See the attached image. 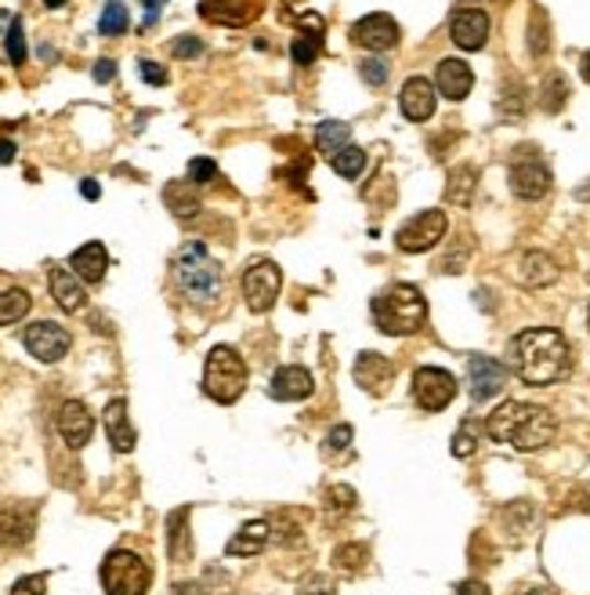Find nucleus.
<instances>
[{
    "label": "nucleus",
    "instance_id": "nucleus-52",
    "mask_svg": "<svg viewBox=\"0 0 590 595\" xmlns=\"http://www.w3.org/2000/svg\"><path fill=\"white\" fill-rule=\"evenodd\" d=\"M15 160V145L11 142H0V164H11Z\"/></svg>",
    "mask_w": 590,
    "mask_h": 595
},
{
    "label": "nucleus",
    "instance_id": "nucleus-19",
    "mask_svg": "<svg viewBox=\"0 0 590 595\" xmlns=\"http://www.w3.org/2000/svg\"><path fill=\"white\" fill-rule=\"evenodd\" d=\"M312 389H316V378H312L308 367H280L272 375V400H283V403H297V400H308Z\"/></svg>",
    "mask_w": 590,
    "mask_h": 595
},
{
    "label": "nucleus",
    "instance_id": "nucleus-2",
    "mask_svg": "<svg viewBox=\"0 0 590 595\" xmlns=\"http://www.w3.org/2000/svg\"><path fill=\"white\" fill-rule=\"evenodd\" d=\"M485 432L496 443H507V446H514V451L529 454V451H539V446H547L550 440H555L558 421L547 407L507 400L485 418Z\"/></svg>",
    "mask_w": 590,
    "mask_h": 595
},
{
    "label": "nucleus",
    "instance_id": "nucleus-53",
    "mask_svg": "<svg viewBox=\"0 0 590 595\" xmlns=\"http://www.w3.org/2000/svg\"><path fill=\"white\" fill-rule=\"evenodd\" d=\"M518 595H558L555 588H544V585H536V588H525V592H518Z\"/></svg>",
    "mask_w": 590,
    "mask_h": 595
},
{
    "label": "nucleus",
    "instance_id": "nucleus-13",
    "mask_svg": "<svg viewBox=\"0 0 590 595\" xmlns=\"http://www.w3.org/2000/svg\"><path fill=\"white\" fill-rule=\"evenodd\" d=\"M468 386H471L474 403L493 400V396L504 392V386H507V367L493 356H471L468 359Z\"/></svg>",
    "mask_w": 590,
    "mask_h": 595
},
{
    "label": "nucleus",
    "instance_id": "nucleus-17",
    "mask_svg": "<svg viewBox=\"0 0 590 595\" xmlns=\"http://www.w3.org/2000/svg\"><path fill=\"white\" fill-rule=\"evenodd\" d=\"M435 88L438 95H446L449 102H463L474 88V73L463 58H442L435 73Z\"/></svg>",
    "mask_w": 590,
    "mask_h": 595
},
{
    "label": "nucleus",
    "instance_id": "nucleus-37",
    "mask_svg": "<svg viewBox=\"0 0 590 595\" xmlns=\"http://www.w3.org/2000/svg\"><path fill=\"white\" fill-rule=\"evenodd\" d=\"M4 44H8V58H11V66H22V62H26V33H22V22H19V19H11Z\"/></svg>",
    "mask_w": 590,
    "mask_h": 595
},
{
    "label": "nucleus",
    "instance_id": "nucleus-42",
    "mask_svg": "<svg viewBox=\"0 0 590 595\" xmlns=\"http://www.w3.org/2000/svg\"><path fill=\"white\" fill-rule=\"evenodd\" d=\"M362 80L370 84V88H381L387 80V62L384 58H367L362 62Z\"/></svg>",
    "mask_w": 590,
    "mask_h": 595
},
{
    "label": "nucleus",
    "instance_id": "nucleus-4",
    "mask_svg": "<svg viewBox=\"0 0 590 595\" xmlns=\"http://www.w3.org/2000/svg\"><path fill=\"white\" fill-rule=\"evenodd\" d=\"M174 280H178L182 294L196 305H210L221 298V266L218 258L207 251L204 244H185L178 258H174Z\"/></svg>",
    "mask_w": 590,
    "mask_h": 595
},
{
    "label": "nucleus",
    "instance_id": "nucleus-29",
    "mask_svg": "<svg viewBox=\"0 0 590 595\" xmlns=\"http://www.w3.org/2000/svg\"><path fill=\"white\" fill-rule=\"evenodd\" d=\"M33 298L22 291V288H11V291H0V327H11L19 324L22 316L30 313Z\"/></svg>",
    "mask_w": 590,
    "mask_h": 595
},
{
    "label": "nucleus",
    "instance_id": "nucleus-21",
    "mask_svg": "<svg viewBox=\"0 0 590 595\" xmlns=\"http://www.w3.org/2000/svg\"><path fill=\"white\" fill-rule=\"evenodd\" d=\"M47 283H52V298L58 302V309H66V313H80V309L87 305L84 283L73 269L52 266L47 269Z\"/></svg>",
    "mask_w": 590,
    "mask_h": 595
},
{
    "label": "nucleus",
    "instance_id": "nucleus-46",
    "mask_svg": "<svg viewBox=\"0 0 590 595\" xmlns=\"http://www.w3.org/2000/svg\"><path fill=\"white\" fill-rule=\"evenodd\" d=\"M171 52L178 55V58H196V55H204V44H199L196 36H178Z\"/></svg>",
    "mask_w": 590,
    "mask_h": 595
},
{
    "label": "nucleus",
    "instance_id": "nucleus-11",
    "mask_svg": "<svg viewBox=\"0 0 590 595\" xmlns=\"http://www.w3.org/2000/svg\"><path fill=\"white\" fill-rule=\"evenodd\" d=\"M22 342H26L30 356H36L41 364H58L73 345L69 331L55 324V320H36V324H30L26 334H22Z\"/></svg>",
    "mask_w": 590,
    "mask_h": 595
},
{
    "label": "nucleus",
    "instance_id": "nucleus-28",
    "mask_svg": "<svg viewBox=\"0 0 590 595\" xmlns=\"http://www.w3.org/2000/svg\"><path fill=\"white\" fill-rule=\"evenodd\" d=\"M474 178H479V171H474L471 164L454 167V171H449L446 196H449V201H454V204L468 207V204H471V196H474Z\"/></svg>",
    "mask_w": 590,
    "mask_h": 595
},
{
    "label": "nucleus",
    "instance_id": "nucleus-16",
    "mask_svg": "<svg viewBox=\"0 0 590 595\" xmlns=\"http://www.w3.org/2000/svg\"><path fill=\"white\" fill-rule=\"evenodd\" d=\"M58 436L66 440V446H73V451H80V446H87V440H91L95 432V418L91 411L80 403V400H66L58 407Z\"/></svg>",
    "mask_w": 590,
    "mask_h": 595
},
{
    "label": "nucleus",
    "instance_id": "nucleus-18",
    "mask_svg": "<svg viewBox=\"0 0 590 595\" xmlns=\"http://www.w3.org/2000/svg\"><path fill=\"white\" fill-rule=\"evenodd\" d=\"M435 84L428 77H409L403 84V95H398V106H403V117L413 123H424L435 117Z\"/></svg>",
    "mask_w": 590,
    "mask_h": 595
},
{
    "label": "nucleus",
    "instance_id": "nucleus-27",
    "mask_svg": "<svg viewBox=\"0 0 590 595\" xmlns=\"http://www.w3.org/2000/svg\"><path fill=\"white\" fill-rule=\"evenodd\" d=\"M345 145H351V128L341 120H323L319 128H316V149L326 156H334V153H341Z\"/></svg>",
    "mask_w": 590,
    "mask_h": 595
},
{
    "label": "nucleus",
    "instance_id": "nucleus-41",
    "mask_svg": "<svg viewBox=\"0 0 590 595\" xmlns=\"http://www.w3.org/2000/svg\"><path fill=\"white\" fill-rule=\"evenodd\" d=\"M297 595H337V588L326 574H308L305 581H301Z\"/></svg>",
    "mask_w": 590,
    "mask_h": 595
},
{
    "label": "nucleus",
    "instance_id": "nucleus-50",
    "mask_svg": "<svg viewBox=\"0 0 590 595\" xmlns=\"http://www.w3.org/2000/svg\"><path fill=\"white\" fill-rule=\"evenodd\" d=\"M80 193H84V201H98V196H102V185H98L95 178H84Z\"/></svg>",
    "mask_w": 590,
    "mask_h": 595
},
{
    "label": "nucleus",
    "instance_id": "nucleus-36",
    "mask_svg": "<svg viewBox=\"0 0 590 595\" xmlns=\"http://www.w3.org/2000/svg\"><path fill=\"white\" fill-rule=\"evenodd\" d=\"M334 566L345 570V574H356V570L367 566V549L362 544H341V549H334Z\"/></svg>",
    "mask_w": 590,
    "mask_h": 595
},
{
    "label": "nucleus",
    "instance_id": "nucleus-22",
    "mask_svg": "<svg viewBox=\"0 0 590 595\" xmlns=\"http://www.w3.org/2000/svg\"><path fill=\"white\" fill-rule=\"evenodd\" d=\"M102 421H106V436L112 443V451H117V454H131L138 436H134L131 418H128V400H109Z\"/></svg>",
    "mask_w": 590,
    "mask_h": 595
},
{
    "label": "nucleus",
    "instance_id": "nucleus-32",
    "mask_svg": "<svg viewBox=\"0 0 590 595\" xmlns=\"http://www.w3.org/2000/svg\"><path fill=\"white\" fill-rule=\"evenodd\" d=\"M128 26H131V15L120 0H112V4L102 8V19H98V33L102 36H120V33H128Z\"/></svg>",
    "mask_w": 590,
    "mask_h": 595
},
{
    "label": "nucleus",
    "instance_id": "nucleus-55",
    "mask_svg": "<svg viewBox=\"0 0 590 595\" xmlns=\"http://www.w3.org/2000/svg\"><path fill=\"white\" fill-rule=\"evenodd\" d=\"M44 4H47V8H62L66 0H44Z\"/></svg>",
    "mask_w": 590,
    "mask_h": 595
},
{
    "label": "nucleus",
    "instance_id": "nucleus-14",
    "mask_svg": "<svg viewBox=\"0 0 590 595\" xmlns=\"http://www.w3.org/2000/svg\"><path fill=\"white\" fill-rule=\"evenodd\" d=\"M269 0H199V15L215 26H250Z\"/></svg>",
    "mask_w": 590,
    "mask_h": 595
},
{
    "label": "nucleus",
    "instance_id": "nucleus-6",
    "mask_svg": "<svg viewBox=\"0 0 590 595\" xmlns=\"http://www.w3.org/2000/svg\"><path fill=\"white\" fill-rule=\"evenodd\" d=\"M153 585V570L131 549H117L102 563V588L106 595H145Z\"/></svg>",
    "mask_w": 590,
    "mask_h": 595
},
{
    "label": "nucleus",
    "instance_id": "nucleus-31",
    "mask_svg": "<svg viewBox=\"0 0 590 595\" xmlns=\"http://www.w3.org/2000/svg\"><path fill=\"white\" fill-rule=\"evenodd\" d=\"M163 201L171 204V210L178 218H188V215H196V210H199V201H196V193H193V182H171L167 190H163Z\"/></svg>",
    "mask_w": 590,
    "mask_h": 595
},
{
    "label": "nucleus",
    "instance_id": "nucleus-34",
    "mask_svg": "<svg viewBox=\"0 0 590 595\" xmlns=\"http://www.w3.org/2000/svg\"><path fill=\"white\" fill-rule=\"evenodd\" d=\"M351 508H356V490H351V487L337 483V487L326 490V516H330V519H334V516H337V519L348 516Z\"/></svg>",
    "mask_w": 590,
    "mask_h": 595
},
{
    "label": "nucleus",
    "instance_id": "nucleus-24",
    "mask_svg": "<svg viewBox=\"0 0 590 595\" xmlns=\"http://www.w3.org/2000/svg\"><path fill=\"white\" fill-rule=\"evenodd\" d=\"M69 269L77 272V277H80L84 283H102V280H106V269H109V255H106V247L98 244V240L84 244L80 251H73Z\"/></svg>",
    "mask_w": 590,
    "mask_h": 595
},
{
    "label": "nucleus",
    "instance_id": "nucleus-39",
    "mask_svg": "<svg viewBox=\"0 0 590 595\" xmlns=\"http://www.w3.org/2000/svg\"><path fill=\"white\" fill-rule=\"evenodd\" d=\"M565 95H569V88H565V80L558 77H547V84H544V109L547 113H558V109L565 106Z\"/></svg>",
    "mask_w": 590,
    "mask_h": 595
},
{
    "label": "nucleus",
    "instance_id": "nucleus-38",
    "mask_svg": "<svg viewBox=\"0 0 590 595\" xmlns=\"http://www.w3.org/2000/svg\"><path fill=\"white\" fill-rule=\"evenodd\" d=\"M474 446H479V425H474V421H463L460 432L454 436V457H471Z\"/></svg>",
    "mask_w": 590,
    "mask_h": 595
},
{
    "label": "nucleus",
    "instance_id": "nucleus-3",
    "mask_svg": "<svg viewBox=\"0 0 590 595\" xmlns=\"http://www.w3.org/2000/svg\"><path fill=\"white\" fill-rule=\"evenodd\" d=\"M376 331L392 334V338H406V334H417L428 320V298L420 294V288L413 283H395L373 298L370 305Z\"/></svg>",
    "mask_w": 590,
    "mask_h": 595
},
{
    "label": "nucleus",
    "instance_id": "nucleus-9",
    "mask_svg": "<svg viewBox=\"0 0 590 595\" xmlns=\"http://www.w3.org/2000/svg\"><path fill=\"white\" fill-rule=\"evenodd\" d=\"M413 400L431 414L446 411V407L457 400V378L442 367H420L417 375H413Z\"/></svg>",
    "mask_w": 590,
    "mask_h": 595
},
{
    "label": "nucleus",
    "instance_id": "nucleus-7",
    "mask_svg": "<svg viewBox=\"0 0 590 595\" xmlns=\"http://www.w3.org/2000/svg\"><path fill=\"white\" fill-rule=\"evenodd\" d=\"M507 178H511L514 196H522V201H544L550 193V167L533 153V149H522V153L511 160Z\"/></svg>",
    "mask_w": 590,
    "mask_h": 595
},
{
    "label": "nucleus",
    "instance_id": "nucleus-1",
    "mask_svg": "<svg viewBox=\"0 0 590 595\" xmlns=\"http://www.w3.org/2000/svg\"><path fill=\"white\" fill-rule=\"evenodd\" d=\"M511 370L525 386H555L569 375V342L555 327H529L511 338Z\"/></svg>",
    "mask_w": 590,
    "mask_h": 595
},
{
    "label": "nucleus",
    "instance_id": "nucleus-51",
    "mask_svg": "<svg viewBox=\"0 0 590 595\" xmlns=\"http://www.w3.org/2000/svg\"><path fill=\"white\" fill-rule=\"evenodd\" d=\"M171 595H207L204 585H196V581H182V585H174Z\"/></svg>",
    "mask_w": 590,
    "mask_h": 595
},
{
    "label": "nucleus",
    "instance_id": "nucleus-5",
    "mask_svg": "<svg viewBox=\"0 0 590 595\" xmlns=\"http://www.w3.org/2000/svg\"><path fill=\"white\" fill-rule=\"evenodd\" d=\"M247 389V364L243 356L232 349V345H215L207 353V367H204V392L215 403H236Z\"/></svg>",
    "mask_w": 590,
    "mask_h": 595
},
{
    "label": "nucleus",
    "instance_id": "nucleus-40",
    "mask_svg": "<svg viewBox=\"0 0 590 595\" xmlns=\"http://www.w3.org/2000/svg\"><path fill=\"white\" fill-rule=\"evenodd\" d=\"M215 178H218V164H215V160L196 156L193 164H188V182H193V185H210Z\"/></svg>",
    "mask_w": 590,
    "mask_h": 595
},
{
    "label": "nucleus",
    "instance_id": "nucleus-8",
    "mask_svg": "<svg viewBox=\"0 0 590 595\" xmlns=\"http://www.w3.org/2000/svg\"><path fill=\"white\" fill-rule=\"evenodd\" d=\"M283 288V272L275 262H254L247 266L243 272V298H247V309L250 313H269L280 298Z\"/></svg>",
    "mask_w": 590,
    "mask_h": 595
},
{
    "label": "nucleus",
    "instance_id": "nucleus-10",
    "mask_svg": "<svg viewBox=\"0 0 590 595\" xmlns=\"http://www.w3.org/2000/svg\"><path fill=\"white\" fill-rule=\"evenodd\" d=\"M446 229H449L446 210H424V215L409 218L406 226L395 232V244L403 247L406 255H420V251H431V247L446 237Z\"/></svg>",
    "mask_w": 590,
    "mask_h": 595
},
{
    "label": "nucleus",
    "instance_id": "nucleus-26",
    "mask_svg": "<svg viewBox=\"0 0 590 595\" xmlns=\"http://www.w3.org/2000/svg\"><path fill=\"white\" fill-rule=\"evenodd\" d=\"M269 538H272V527L265 523V519H254V523L240 527V534L225 544V552L229 555H258V552H265Z\"/></svg>",
    "mask_w": 590,
    "mask_h": 595
},
{
    "label": "nucleus",
    "instance_id": "nucleus-15",
    "mask_svg": "<svg viewBox=\"0 0 590 595\" xmlns=\"http://www.w3.org/2000/svg\"><path fill=\"white\" fill-rule=\"evenodd\" d=\"M351 41L367 52H387V47L398 44V22L392 15H367L351 26Z\"/></svg>",
    "mask_w": 590,
    "mask_h": 595
},
{
    "label": "nucleus",
    "instance_id": "nucleus-45",
    "mask_svg": "<svg viewBox=\"0 0 590 595\" xmlns=\"http://www.w3.org/2000/svg\"><path fill=\"white\" fill-rule=\"evenodd\" d=\"M142 66V77H145V84H153V88H163L167 84V69L160 66V62H153V58H142L138 62Z\"/></svg>",
    "mask_w": 590,
    "mask_h": 595
},
{
    "label": "nucleus",
    "instance_id": "nucleus-33",
    "mask_svg": "<svg viewBox=\"0 0 590 595\" xmlns=\"http://www.w3.org/2000/svg\"><path fill=\"white\" fill-rule=\"evenodd\" d=\"M185 523H188V508H178V512L171 516V560H174V563H185V560H188Z\"/></svg>",
    "mask_w": 590,
    "mask_h": 595
},
{
    "label": "nucleus",
    "instance_id": "nucleus-47",
    "mask_svg": "<svg viewBox=\"0 0 590 595\" xmlns=\"http://www.w3.org/2000/svg\"><path fill=\"white\" fill-rule=\"evenodd\" d=\"M91 77H95L98 84H109L112 77H117V62H112V58H98L95 69H91Z\"/></svg>",
    "mask_w": 590,
    "mask_h": 595
},
{
    "label": "nucleus",
    "instance_id": "nucleus-49",
    "mask_svg": "<svg viewBox=\"0 0 590 595\" xmlns=\"http://www.w3.org/2000/svg\"><path fill=\"white\" fill-rule=\"evenodd\" d=\"M163 4H167V0H145V26H153V22L160 19Z\"/></svg>",
    "mask_w": 590,
    "mask_h": 595
},
{
    "label": "nucleus",
    "instance_id": "nucleus-43",
    "mask_svg": "<svg viewBox=\"0 0 590 595\" xmlns=\"http://www.w3.org/2000/svg\"><path fill=\"white\" fill-rule=\"evenodd\" d=\"M44 588H47V577L44 574H30V577L15 581L11 595H44Z\"/></svg>",
    "mask_w": 590,
    "mask_h": 595
},
{
    "label": "nucleus",
    "instance_id": "nucleus-25",
    "mask_svg": "<svg viewBox=\"0 0 590 595\" xmlns=\"http://www.w3.org/2000/svg\"><path fill=\"white\" fill-rule=\"evenodd\" d=\"M518 280L525 283V288H547V283H555V280H558L555 258L544 255V251L522 255V262H518Z\"/></svg>",
    "mask_w": 590,
    "mask_h": 595
},
{
    "label": "nucleus",
    "instance_id": "nucleus-35",
    "mask_svg": "<svg viewBox=\"0 0 590 595\" xmlns=\"http://www.w3.org/2000/svg\"><path fill=\"white\" fill-rule=\"evenodd\" d=\"M319 52H323V33H305V36H297L294 47H291V55H294L297 66H312V62L319 58Z\"/></svg>",
    "mask_w": 590,
    "mask_h": 595
},
{
    "label": "nucleus",
    "instance_id": "nucleus-20",
    "mask_svg": "<svg viewBox=\"0 0 590 595\" xmlns=\"http://www.w3.org/2000/svg\"><path fill=\"white\" fill-rule=\"evenodd\" d=\"M395 378V364L381 353H362L356 359V381L359 389H367L370 396H384L387 386H392Z\"/></svg>",
    "mask_w": 590,
    "mask_h": 595
},
{
    "label": "nucleus",
    "instance_id": "nucleus-23",
    "mask_svg": "<svg viewBox=\"0 0 590 595\" xmlns=\"http://www.w3.org/2000/svg\"><path fill=\"white\" fill-rule=\"evenodd\" d=\"M30 538H33L30 508H19V505L0 508V544H4V549H22Z\"/></svg>",
    "mask_w": 590,
    "mask_h": 595
},
{
    "label": "nucleus",
    "instance_id": "nucleus-44",
    "mask_svg": "<svg viewBox=\"0 0 590 595\" xmlns=\"http://www.w3.org/2000/svg\"><path fill=\"white\" fill-rule=\"evenodd\" d=\"M348 446H351V425H337V429H330V436H326V454L348 451Z\"/></svg>",
    "mask_w": 590,
    "mask_h": 595
},
{
    "label": "nucleus",
    "instance_id": "nucleus-30",
    "mask_svg": "<svg viewBox=\"0 0 590 595\" xmlns=\"http://www.w3.org/2000/svg\"><path fill=\"white\" fill-rule=\"evenodd\" d=\"M330 164H334V171L341 178H348V182H356L362 171H367V149H359V145H345L341 153H334L330 156Z\"/></svg>",
    "mask_w": 590,
    "mask_h": 595
},
{
    "label": "nucleus",
    "instance_id": "nucleus-54",
    "mask_svg": "<svg viewBox=\"0 0 590 595\" xmlns=\"http://www.w3.org/2000/svg\"><path fill=\"white\" fill-rule=\"evenodd\" d=\"M583 80L590 84V52L583 55Z\"/></svg>",
    "mask_w": 590,
    "mask_h": 595
},
{
    "label": "nucleus",
    "instance_id": "nucleus-48",
    "mask_svg": "<svg viewBox=\"0 0 590 595\" xmlns=\"http://www.w3.org/2000/svg\"><path fill=\"white\" fill-rule=\"evenodd\" d=\"M454 595H493V592H489L482 581H463V585H457Z\"/></svg>",
    "mask_w": 590,
    "mask_h": 595
},
{
    "label": "nucleus",
    "instance_id": "nucleus-12",
    "mask_svg": "<svg viewBox=\"0 0 590 595\" xmlns=\"http://www.w3.org/2000/svg\"><path fill=\"white\" fill-rule=\"evenodd\" d=\"M449 36L463 52H482L489 41V15L474 4H460L449 19Z\"/></svg>",
    "mask_w": 590,
    "mask_h": 595
}]
</instances>
